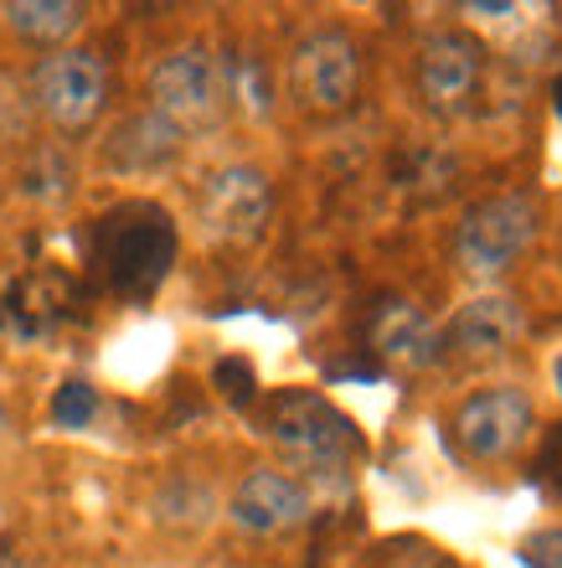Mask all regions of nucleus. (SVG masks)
Returning <instances> with one entry per match:
<instances>
[{
  "instance_id": "obj_1",
  "label": "nucleus",
  "mask_w": 562,
  "mask_h": 568,
  "mask_svg": "<svg viewBox=\"0 0 562 568\" xmlns=\"http://www.w3.org/2000/svg\"><path fill=\"white\" fill-rule=\"evenodd\" d=\"M93 264L124 300L155 295L176 264V223L155 202H119L93 223Z\"/></svg>"
},
{
  "instance_id": "obj_2",
  "label": "nucleus",
  "mask_w": 562,
  "mask_h": 568,
  "mask_svg": "<svg viewBox=\"0 0 562 568\" xmlns=\"http://www.w3.org/2000/svg\"><path fill=\"white\" fill-rule=\"evenodd\" d=\"M542 233V202L532 192H495V196H480L454 227V254L459 274L470 280H495L505 274L517 258H527V248L537 243Z\"/></svg>"
},
{
  "instance_id": "obj_3",
  "label": "nucleus",
  "mask_w": 562,
  "mask_h": 568,
  "mask_svg": "<svg viewBox=\"0 0 562 568\" xmlns=\"http://www.w3.org/2000/svg\"><path fill=\"white\" fill-rule=\"evenodd\" d=\"M150 109L176 124L181 135L223 124V114L233 109V73H227V62L202 42L165 52L150 68Z\"/></svg>"
},
{
  "instance_id": "obj_4",
  "label": "nucleus",
  "mask_w": 562,
  "mask_h": 568,
  "mask_svg": "<svg viewBox=\"0 0 562 568\" xmlns=\"http://www.w3.org/2000/svg\"><path fill=\"white\" fill-rule=\"evenodd\" d=\"M268 439L289 455L305 470H340L361 449V434L356 424L340 414L336 404H326L320 393H279L268 404L264 419Z\"/></svg>"
},
{
  "instance_id": "obj_5",
  "label": "nucleus",
  "mask_w": 562,
  "mask_h": 568,
  "mask_svg": "<svg viewBox=\"0 0 562 568\" xmlns=\"http://www.w3.org/2000/svg\"><path fill=\"white\" fill-rule=\"evenodd\" d=\"M31 99L42 109L47 120L78 135V130H89L109 104V62L89 47H58V52H47L37 62V73H31Z\"/></svg>"
},
{
  "instance_id": "obj_6",
  "label": "nucleus",
  "mask_w": 562,
  "mask_h": 568,
  "mask_svg": "<svg viewBox=\"0 0 562 568\" xmlns=\"http://www.w3.org/2000/svg\"><path fill=\"white\" fill-rule=\"evenodd\" d=\"M532 429H537V404L521 388L501 383V388H480L459 404L454 449L474 465H495L505 455H517Z\"/></svg>"
},
{
  "instance_id": "obj_7",
  "label": "nucleus",
  "mask_w": 562,
  "mask_h": 568,
  "mask_svg": "<svg viewBox=\"0 0 562 568\" xmlns=\"http://www.w3.org/2000/svg\"><path fill=\"white\" fill-rule=\"evenodd\" d=\"M289 83H295L299 104L315 109V114L351 109L356 93H361V47L351 42V31H340V27L310 31V37L295 47Z\"/></svg>"
},
{
  "instance_id": "obj_8",
  "label": "nucleus",
  "mask_w": 562,
  "mask_h": 568,
  "mask_svg": "<svg viewBox=\"0 0 562 568\" xmlns=\"http://www.w3.org/2000/svg\"><path fill=\"white\" fill-rule=\"evenodd\" d=\"M196 212H202V227L223 243H253L268 227V212H274V186L258 165H223L212 171L202 196H196Z\"/></svg>"
},
{
  "instance_id": "obj_9",
  "label": "nucleus",
  "mask_w": 562,
  "mask_h": 568,
  "mask_svg": "<svg viewBox=\"0 0 562 568\" xmlns=\"http://www.w3.org/2000/svg\"><path fill=\"white\" fill-rule=\"evenodd\" d=\"M480 73H486V47L474 42L470 31H433L429 42L418 47V99L433 109V114H459L470 109L474 89H480Z\"/></svg>"
},
{
  "instance_id": "obj_10",
  "label": "nucleus",
  "mask_w": 562,
  "mask_h": 568,
  "mask_svg": "<svg viewBox=\"0 0 562 568\" xmlns=\"http://www.w3.org/2000/svg\"><path fill=\"white\" fill-rule=\"evenodd\" d=\"M227 517L253 538H274V532H289L310 517V491L284 470H248L227 501Z\"/></svg>"
},
{
  "instance_id": "obj_11",
  "label": "nucleus",
  "mask_w": 562,
  "mask_h": 568,
  "mask_svg": "<svg viewBox=\"0 0 562 568\" xmlns=\"http://www.w3.org/2000/svg\"><path fill=\"white\" fill-rule=\"evenodd\" d=\"M521 331H527V315H521V305L511 295H474L459 305L454 321L439 336L464 362H490L501 352H511Z\"/></svg>"
},
{
  "instance_id": "obj_12",
  "label": "nucleus",
  "mask_w": 562,
  "mask_h": 568,
  "mask_svg": "<svg viewBox=\"0 0 562 568\" xmlns=\"http://www.w3.org/2000/svg\"><path fill=\"white\" fill-rule=\"evenodd\" d=\"M181 155V130L171 120H161L155 109L145 114H130V120H119L104 140V161L124 176H145V171H161Z\"/></svg>"
},
{
  "instance_id": "obj_13",
  "label": "nucleus",
  "mask_w": 562,
  "mask_h": 568,
  "mask_svg": "<svg viewBox=\"0 0 562 568\" xmlns=\"http://www.w3.org/2000/svg\"><path fill=\"white\" fill-rule=\"evenodd\" d=\"M371 352H387V357L408 362V367H429L439 362L445 352V336L429 326V315L408 305V300H387L382 315H377V326H371Z\"/></svg>"
},
{
  "instance_id": "obj_14",
  "label": "nucleus",
  "mask_w": 562,
  "mask_h": 568,
  "mask_svg": "<svg viewBox=\"0 0 562 568\" xmlns=\"http://www.w3.org/2000/svg\"><path fill=\"white\" fill-rule=\"evenodd\" d=\"M83 21H89V6H83V0H11V6H6V27L37 47H52V52H58Z\"/></svg>"
},
{
  "instance_id": "obj_15",
  "label": "nucleus",
  "mask_w": 562,
  "mask_h": 568,
  "mask_svg": "<svg viewBox=\"0 0 562 568\" xmlns=\"http://www.w3.org/2000/svg\"><path fill=\"white\" fill-rule=\"evenodd\" d=\"M93 414H99V393H93L89 383H62L58 398H52V419H58L62 429H89Z\"/></svg>"
},
{
  "instance_id": "obj_16",
  "label": "nucleus",
  "mask_w": 562,
  "mask_h": 568,
  "mask_svg": "<svg viewBox=\"0 0 562 568\" xmlns=\"http://www.w3.org/2000/svg\"><path fill=\"white\" fill-rule=\"evenodd\" d=\"M212 383H217V393H223L227 404H248L253 393H258V377H253L248 362H217Z\"/></svg>"
},
{
  "instance_id": "obj_17",
  "label": "nucleus",
  "mask_w": 562,
  "mask_h": 568,
  "mask_svg": "<svg viewBox=\"0 0 562 568\" xmlns=\"http://www.w3.org/2000/svg\"><path fill=\"white\" fill-rule=\"evenodd\" d=\"M521 564L527 568H562V527H542L521 538Z\"/></svg>"
},
{
  "instance_id": "obj_18",
  "label": "nucleus",
  "mask_w": 562,
  "mask_h": 568,
  "mask_svg": "<svg viewBox=\"0 0 562 568\" xmlns=\"http://www.w3.org/2000/svg\"><path fill=\"white\" fill-rule=\"evenodd\" d=\"M537 480L548 486V496L562 501V424L548 434V445H542V455H537Z\"/></svg>"
},
{
  "instance_id": "obj_19",
  "label": "nucleus",
  "mask_w": 562,
  "mask_h": 568,
  "mask_svg": "<svg viewBox=\"0 0 562 568\" xmlns=\"http://www.w3.org/2000/svg\"><path fill=\"white\" fill-rule=\"evenodd\" d=\"M517 6H505V0H495V6H470V16H511Z\"/></svg>"
},
{
  "instance_id": "obj_20",
  "label": "nucleus",
  "mask_w": 562,
  "mask_h": 568,
  "mask_svg": "<svg viewBox=\"0 0 562 568\" xmlns=\"http://www.w3.org/2000/svg\"><path fill=\"white\" fill-rule=\"evenodd\" d=\"M552 383H558V393H562V357H558V367H552Z\"/></svg>"
},
{
  "instance_id": "obj_21",
  "label": "nucleus",
  "mask_w": 562,
  "mask_h": 568,
  "mask_svg": "<svg viewBox=\"0 0 562 568\" xmlns=\"http://www.w3.org/2000/svg\"><path fill=\"white\" fill-rule=\"evenodd\" d=\"M558 109H562V99H558Z\"/></svg>"
}]
</instances>
